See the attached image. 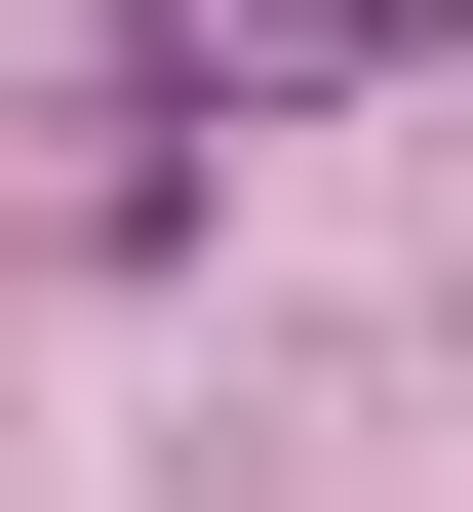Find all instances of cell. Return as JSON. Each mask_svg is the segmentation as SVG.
Here are the masks:
<instances>
[{
	"mask_svg": "<svg viewBox=\"0 0 473 512\" xmlns=\"http://www.w3.org/2000/svg\"><path fill=\"white\" fill-rule=\"evenodd\" d=\"M473 0H119V79L158 119H316V79H434Z\"/></svg>",
	"mask_w": 473,
	"mask_h": 512,
	"instance_id": "6da1fadb",
	"label": "cell"
}]
</instances>
